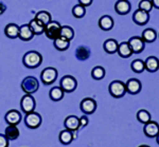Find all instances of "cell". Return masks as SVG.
<instances>
[{
	"instance_id": "cell-38",
	"label": "cell",
	"mask_w": 159,
	"mask_h": 147,
	"mask_svg": "<svg viewBox=\"0 0 159 147\" xmlns=\"http://www.w3.org/2000/svg\"><path fill=\"white\" fill-rule=\"evenodd\" d=\"M80 118V124H81V127H85V126L88 125V118L86 117L85 114L84 115H82L81 118Z\"/></svg>"
},
{
	"instance_id": "cell-5",
	"label": "cell",
	"mask_w": 159,
	"mask_h": 147,
	"mask_svg": "<svg viewBox=\"0 0 159 147\" xmlns=\"http://www.w3.org/2000/svg\"><path fill=\"white\" fill-rule=\"evenodd\" d=\"M61 25L58 24L57 21H51L45 27V34L47 36V38H49L51 40H55L56 38H58L61 36Z\"/></svg>"
},
{
	"instance_id": "cell-35",
	"label": "cell",
	"mask_w": 159,
	"mask_h": 147,
	"mask_svg": "<svg viewBox=\"0 0 159 147\" xmlns=\"http://www.w3.org/2000/svg\"><path fill=\"white\" fill-rule=\"evenodd\" d=\"M86 14V7L81 6V4H76L72 9V15L75 18H82Z\"/></svg>"
},
{
	"instance_id": "cell-9",
	"label": "cell",
	"mask_w": 159,
	"mask_h": 147,
	"mask_svg": "<svg viewBox=\"0 0 159 147\" xmlns=\"http://www.w3.org/2000/svg\"><path fill=\"white\" fill-rule=\"evenodd\" d=\"M127 42H129L133 53H135V54L141 53L145 48L144 40L142 39V37H139V36H133V37L129 38Z\"/></svg>"
},
{
	"instance_id": "cell-6",
	"label": "cell",
	"mask_w": 159,
	"mask_h": 147,
	"mask_svg": "<svg viewBox=\"0 0 159 147\" xmlns=\"http://www.w3.org/2000/svg\"><path fill=\"white\" fill-rule=\"evenodd\" d=\"M56 78H57V70L53 67H48L45 68L40 74V79H42L43 84L48 86V85L53 84Z\"/></svg>"
},
{
	"instance_id": "cell-32",
	"label": "cell",
	"mask_w": 159,
	"mask_h": 147,
	"mask_svg": "<svg viewBox=\"0 0 159 147\" xmlns=\"http://www.w3.org/2000/svg\"><path fill=\"white\" fill-rule=\"evenodd\" d=\"M130 68H132V70L134 71L135 73H142V72L145 70L144 61H143L142 59H135V60H133L132 65H130Z\"/></svg>"
},
{
	"instance_id": "cell-39",
	"label": "cell",
	"mask_w": 159,
	"mask_h": 147,
	"mask_svg": "<svg viewBox=\"0 0 159 147\" xmlns=\"http://www.w3.org/2000/svg\"><path fill=\"white\" fill-rule=\"evenodd\" d=\"M92 1H93V0H79V4H81V6L86 7L90 6L92 3Z\"/></svg>"
},
{
	"instance_id": "cell-30",
	"label": "cell",
	"mask_w": 159,
	"mask_h": 147,
	"mask_svg": "<svg viewBox=\"0 0 159 147\" xmlns=\"http://www.w3.org/2000/svg\"><path fill=\"white\" fill-rule=\"evenodd\" d=\"M64 93H65V92H64V90L61 89L60 86L53 87L49 92V96H50V99L52 100H54V102H58V100H63Z\"/></svg>"
},
{
	"instance_id": "cell-22",
	"label": "cell",
	"mask_w": 159,
	"mask_h": 147,
	"mask_svg": "<svg viewBox=\"0 0 159 147\" xmlns=\"http://www.w3.org/2000/svg\"><path fill=\"white\" fill-rule=\"evenodd\" d=\"M118 46H119V43L117 42L116 39H107L104 41L103 43V48L105 50V52L107 54H115L117 53L118 51Z\"/></svg>"
},
{
	"instance_id": "cell-34",
	"label": "cell",
	"mask_w": 159,
	"mask_h": 147,
	"mask_svg": "<svg viewBox=\"0 0 159 147\" xmlns=\"http://www.w3.org/2000/svg\"><path fill=\"white\" fill-rule=\"evenodd\" d=\"M91 76H92V78L97 79V81L103 79L105 77V69L101 66L94 67L91 70Z\"/></svg>"
},
{
	"instance_id": "cell-37",
	"label": "cell",
	"mask_w": 159,
	"mask_h": 147,
	"mask_svg": "<svg viewBox=\"0 0 159 147\" xmlns=\"http://www.w3.org/2000/svg\"><path fill=\"white\" fill-rule=\"evenodd\" d=\"M10 141L4 135H0V147H9Z\"/></svg>"
},
{
	"instance_id": "cell-21",
	"label": "cell",
	"mask_w": 159,
	"mask_h": 147,
	"mask_svg": "<svg viewBox=\"0 0 159 147\" xmlns=\"http://www.w3.org/2000/svg\"><path fill=\"white\" fill-rule=\"evenodd\" d=\"M4 34L7 38H11V39H15V38H18L19 34V27L15 24H9L6 25L4 28Z\"/></svg>"
},
{
	"instance_id": "cell-8",
	"label": "cell",
	"mask_w": 159,
	"mask_h": 147,
	"mask_svg": "<svg viewBox=\"0 0 159 147\" xmlns=\"http://www.w3.org/2000/svg\"><path fill=\"white\" fill-rule=\"evenodd\" d=\"M60 87L64 90V92L70 93V92H73L74 90L76 89V87H78V82H76V79L74 78L73 76L65 75L61 78Z\"/></svg>"
},
{
	"instance_id": "cell-41",
	"label": "cell",
	"mask_w": 159,
	"mask_h": 147,
	"mask_svg": "<svg viewBox=\"0 0 159 147\" xmlns=\"http://www.w3.org/2000/svg\"><path fill=\"white\" fill-rule=\"evenodd\" d=\"M151 1H152L153 7L159 10V0H151Z\"/></svg>"
},
{
	"instance_id": "cell-4",
	"label": "cell",
	"mask_w": 159,
	"mask_h": 147,
	"mask_svg": "<svg viewBox=\"0 0 159 147\" xmlns=\"http://www.w3.org/2000/svg\"><path fill=\"white\" fill-rule=\"evenodd\" d=\"M36 107V100L32 96V94H25L20 100V108L25 114L31 113L35 110Z\"/></svg>"
},
{
	"instance_id": "cell-10",
	"label": "cell",
	"mask_w": 159,
	"mask_h": 147,
	"mask_svg": "<svg viewBox=\"0 0 159 147\" xmlns=\"http://www.w3.org/2000/svg\"><path fill=\"white\" fill-rule=\"evenodd\" d=\"M80 108L84 114H91L97 109V102L91 97H85L84 100H82Z\"/></svg>"
},
{
	"instance_id": "cell-2",
	"label": "cell",
	"mask_w": 159,
	"mask_h": 147,
	"mask_svg": "<svg viewBox=\"0 0 159 147\" xmlns=\"http://www.w3.org/2000/svg\"><path fill=\"white\" fill-rule=\"evenodd\" d=\"M39 88V82L34 76H27L21 82V90L25 94H33Z\"/></svg>"
},
{
	"instance_id": "cell-26",
	"label": "cell",
	"mask_w": 159,
	"mask_h": 147,
	"mask_svg": "<svg viewBox=\"0 0 159 147\" xmlns=\"http://www.w3.org/2000/svg\"><path fill=\"white\" fill-rule=\"evenodd\" d=\"M29 25H30L31 30H32V32L34 35H40V34H43V33H45L46 25H43L42 22H39L38 20L35 19V18L31 20Z\"/></svg>"
},
{
	"instance_id": "cell-24",
	"label": "cell",
	"mask_w": 159,
	"mask_h": 147,
	"mask_svg": "<svg viewBox=\"0 0 159 147\" xmlns=\"http://www.w3.org/2000/svg\"><path fill=\"white\" fill-rule=\"evenodd\" d=\"M19 135H20V132H19V129L17 128V126L9 125L6 128V132H4V136H7V139L9 141L16 140V139L19 136Z\"/></svg>"
},
{
	"instance_id": "cell-19",
	"label": "cell",
	"mask_w": 159,
	"mask_h": 147,
	"mask_svg": "<svg viewBox=\"0 0 159 147\" xmlns=\"http://www.w3.org/2000/svg\"><path fill=\"white\" fill-rule=\"evenodd\" d=\"M117 53L119 54L120 57L129 58V57L132 56L133 51H132V49H130V47H129V42H127V41H123V42L119 43V46H118Z\"/></svg>"
},
{
	"instance_id": "cell-13",
	"label": "cell",
	"mask_w": 159,
	"mask_h": 147,
	"mask_svg": "<svg viewBox=\"0 0 159 147\" xmlns=\"http://www.w3.org/2000/svg\"><path fill=\"white\" fill-rule=\"evenodd\" d=\"M143 132L148 138H156L159 133V124L155 121L147 123L143 127Z\"/></svg>"
},
{
	"instance_id": "cell-7",
	"label": "cell",
	"mask_w": 159,
	"mask_h": 147,
	"mask_svg": "<svg viewBox=\"0 0 159 147\" xmlns=\"http://www.w3.org/2000/svg\"><path fill=\"white\" fill-rule=\"evenodd\" d=\"M42 115L35 111L28 113L25 117V124L30 129H36V128H38L40 126V124H42Z\"/></svg>"
},
{
	"instance_id": "cell-33",
	"label": "cell",
	"mask_w": 159,
	"mask_h": 147,
	"mask_svg": "<svg viewBox=\"0 0 159 147\" xmlns=\"http://www.w3.org/2000/svg\"><path fill=\"white\" fill-rule=\"evenodd\" d=\"M61 36L68 40H72L74 37V31L69 25H61Z\"/></svg>"
},
{
	"instance_id": "cell-31",
	"label": "cell",
	"mask_w": 159,
	"mask_h": 147,
	"mask_svg": "<svg viewBox=\"0 0 159 147\" xmlns=\"http://www.w3.org/2000/svg\"><path fill=\"white\" fill-rule=\"evenodd\" d=\"M137 120L139 121L140 123H142L143 125H145L147 123L152 121V118H151V114L148 110L141 109L137 112Z\"/></svg>"
},
{
	"instance_id": "cell-14",
	"label": "cell",
	"mask_w": 159,
	"mask_h": 147,
	"mask_svg": "<svg viewBox=\"0 0 159 147\" xmlns=\"http://www.w3.org/2000/svg\"><path fill=\"white\" fill-rule=\"evenodd\" d=\"M141 82L139 79L137 78H130L126 82H125V88H126V92L129 94H138L141 91Z\"/></svg>"
},
{
	"instance_id": "cell-17",
	"label": "cell",
	"mask_w": 159,
	"mask_h": 147,
	"mask_svg": "<svg viewBox=\"0 0 159 147\" xmlns=\"http://www.w3.org/2000/svg\"><path fill=\"white\" fill-rule=\"evenodd\" d=\"M34 37L32 30H31L29 24H22L19 27V34L18 38L22 41H30L32 38Z\"/></svg>"
},
{
	"instance_id": "cell-15",
	"label": "cell",
	"mask_w": 159,
	"mask_h": 147,
	"mask_svg": "<svg viewBox=\"0 0 159 147\" xmlns=\"http://www.w3.org/2000/svg\"><path fill=\"white\" fill-rule=\"evenodd\" d=\"M148 19H150V14L141 10H136L134 15H133V20L136 24L138 25H144L148 24Z\"/></svg>"
},
{
	"instance_id": "cell-36",
	"label": "cell",
	"mask_w": 159,
	"mask_h": 147,
	"mask_svg": "<svg viewBox=\"0 0 159 147\" xmlns=\"http://www.w3.org/2000/svg\"><path fill=\"white\" fill-rule=\"evenodd\" d=\"M153 9V4L151 0H141L139 2V10L144 11L147 13H150Z\"/></svg>"
},
{
	"instance_id": "cell-29",
	"label": "cell",
	"mask_w": 159,
	"mask_h": 147,
	"mask_svg": "<svg viewBox=\"0 0 159 147\" xmlns=\"http://www.w3.org/2000/svg\"><path fill=\"white\" fill-rule=\"evenodd\" d=\"M141 37L144 40V42H154L156 40V38H157V33H156V31L154 29L148 28V29L143 31Z\"/></svg>"
},
{
	"instance_id": "cell-27",
	"label": "cell",
	"mask_w": 159,
	"mask_h": 147,
	"mask_svg": "<svg viewBox=\"0 0 159 147\" xmlns=\"http://www.w3.org/2000/svg\"><path fill=\"white\" fill-rule=\"evenodd\" d=\"M90 56V49L85 46H80L75 51V57L79 60H87Z\"/></svg>"
},
{
	"instance_id": "cell-1",
	"label": "cell",
	"mask_w": 159,
	"mask_h": 147,
	"mask_svg": "<svg viewBox=\"0 0 159 147\" xmlns=\"http://www.w3.org/2000/svg\"><path fill=\"white\" fill-rule=\"evenodd\" d=\"M43 55L37 51H29L24 55L22 63L24 65L29 69L38 68L43 63Z\"/></svg>"
},
{
	"instance_id": "cell-16",
	"label": "cell",
	"mask_w": 159,
	"mask_h": 147,
	"mask_svg": "<svg viewBox=\"0 0 159 147\" xmlns=\"http://www.w3.org/2000/svg\"><path fill=\"white\" fill-rule=\"evenodd\" d=\"M130 9H132V7H130L129 0H118L116 4H115V10L120 15L129 14Z\"/></svg>"
},
{
	"instance_id": "cell-3",
	"label": "cell",
	"mask_w": 159,
	"mask_h": 147,
	"mask_svg": "<svg viewBox=\"0 0 159 147\" xmlns=\"http://www.w3.org/2000/svg\"><path fill=\"white\" fill-rule=\"evenodd\" d=\"M108 91L110 95L115 99H120L123 97L126 93V88H125V82L121 81H114L109 84Z\"/></svg>"
},
{
	"instance_id": "cell-23",
	"label": "cell",
	"mask_w": 159,
	"mask_h": 147,
	"mask_svg": "<svg viewBox=\"0 0 159 147\" xmlns=\"http://www.w3.org/2000/svg\"><path fill=\"white\" fill-rule=\"evenodd\" d=\"M53 46H54V48L58 51H66L70 47V40L60 36V37L56 38L55 40H53Z\"/></svg>"
},
{
	"instance_id": "cell-40",
	"label": "cell",
	"mask_w": 159,
	"mask_h": 147,
	"mask_svg": "<svg viewBox=\"0 0 159 147\" xmlns=\"http://www.w3.org/2000/svg\"><path fill=\"white\" fill-rule=\"evenodd\" d=\"M6 10H7V7L4 6L2 2H0V15H2L4 12H6Z\"/></svg>"
},
{
	"instance_id": "cell-12",
	"label": "cell",
	"mask_w": 159,
	"mask_h": 147,
	"mask_svg": "<svg viewBox=\"0 0 159 147\" xmlns=\"http://www.w3.org/2000/svg\"><path fill=\"white\" fill-rule=\"evenodd\" d=\"M4 118H6V122L7 123V125L17 126L20 123V121H21V113L16 109L9 110V111L6 113Z\"/></svg>"
},
{
	"instance_id": "cell-20",
	"label": "cell",
	"mask_w": 159,
	"mask_h": 147,
	"mask_svg": "<svg viewBox=\"0 0 159 147\" xmlns=\"http://www.w3.org/2000/svg\"><path fill=\"white\" fill-rule=\"evenodd\" d=\"M99 27L103 31H110L114 28V19L109 15H104L99 19Z\"/></svg>"
},
{
	"instance_id": "cell-43",
	"label": "cell",
	"mask_w": 159,
	"mask_h": 147,
	"mask_svg": "<svg viewBox=\"0 0 159 147\" xmlns=\"http://www.w3.org/2000/svg\"><path fill=\"white\" fill-rule=\"evenodd\" d=\"M139 147H151V146H148V145H140Z\"/></svg>"
},
{
	"instance_id": "cell-28",
	"label": "cell",
	"mask_w": 159,
	"mask_h": 147,
	"mask_svg": "<svg viewBox=\"0 0 159 147\" xmlns=\"http://www.w3.org/2000/svg\"><path fill=\"white\" fill-rule=\"evenodd\" d=\"M35 19L38 20L39 22H42L43 25H47L49 22L52 21V16H51V14L49 12L47 11H39L36 13V15H35Z\"/></svg>"
},
{
	"instance_id": "cell-18",
	"label": "cell",
	"mask_w": 159,
	"mask_h": 147,
	"mask_svg": "<svg viewBox=\"0 0 159 147\" xmlns=\"http://www.w3.org/2000/svg\"><path fill=\"white\" fill-rule=\"evenodd\" d=\"M145 70L150 73H154L159 69V59L155 56H148L144 61Z\"/></svg>"
},
{
	"instance_id": "cell-25",
	"label": "cell",
	"mask_w": 159,
	"mask_h": 147,
	"mask_svg": "<svg viewBox=\"0 0 159 147\" xmlns=\"http://www.w3.org/2000/svg\"><path fill=\"white\" fill-rule=\"evenodd\" d=\"M58 139H60V142L61 144H64V145H68V144H70L71 142L73 141V139H74L73 132H72V131H70V130L64 129V130H61L60 132Z\"/></svg>"
},
{
	"instance_id": "cell-42",
	"label": "cell",
	"mask_w": 159,
	"mask_h": 147,
	"mask_svg": "<svg viewBox=\"0 0 159 147\" xmlns=\"http://www.w3.org/2000/svg\"><path fill=\"white\" fill-rule=\"evenodd\" d=\"M156 141H157V143L159 144V133L157 135V136H156Z\"/></svg>"
},
{
	"instance_id": "cell-11",
	"label": "cell",
	"mask_w": 159,
	"mask_h": 147,
	"mask_svg": "<svg viewBox=\"0 0 159 147\" xmlns=\"http://www.w3.org/2000/svg\"><path fill=\"white\" fill-rule=\"evenodd\" d=\"M64 126L67 130H70L72 132H75L80 129L81 124H80V118L75 115H68L64 121Z\"/></svg>"
}]
</instances>
